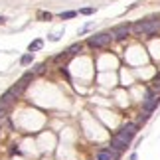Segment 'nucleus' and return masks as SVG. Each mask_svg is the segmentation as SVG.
I'll use <instances>...</instances> for the list:
<instances>
[{"mask_svg": "<svg viewBox=\"0 0 160 160\" xmlns=\"http://www.w3.org/2000/svg\"><path fill=\"white\" fill-rule=\"evenodd\" d=\"M134 34H142V36H152L160 30V20H142V22H137L134 26L131 28Z\"/></svg>", "mask_w": 160, "mask_h": 160, "instance_id": "1", "label": "nucleus"}, {"mask_svg": "<svg viewBox=\"0 0 160 160\" xmlns=\"http://www.w3.org/2000/svg\"><path fill=\"white\" fill-rule=\"evenodd\" d=\"M131 140L132 137L131 134H127L125 131H119V132H115L113 134V138H111V148H115V150H125L128 144H131Z\"/></svg>", "mask_w": 160, "mask_h": 160, "instance_id": "2", "label": "nucleus"}, {"mask_svg": "<svg viewBox=\"0 0 160 160\" xmlns=\"http://www.w3.org/2000/svg\"><path fill=\"white\" fill-rule=\"evenodd\" d=\"M109 42H111V34H95L87 40V44L91 48H105Z\"/></svg>", "mask_w": 160, "mask_h": 160, "instance_id": "3", "label": "nucleus"}, {"mask_svg": "<svg viewBox=\"0 0 160 160\" xmlns=\"http://www.w3.org/2000/svg\"><path fill=\"white\" fill-rule=\"evenodd\" d=\"M20 95H22V91H20V89H16V87H10V89L6 91V93H4L2 97H0V101H2V103H6V105H12V103H14V101H16Z\"/></svg>", "mask_w": 160, "mask_h": 160, "instance_id": "4", "label": "nucleus"}, {"mask_svg": "<svg viewBox=\"0 0 160 160\" xmlns=\"http://www.w3.org/2000/svg\"><path fill=\"white\" fill-rule=\"evenodd\" d=\"M158 101H160V95H152V93H148V97L144 99V105H142V109H144V117L154 111V107L158 105Z\"/></svg>", "mask_w": 160, "mask_h": 160, "instance_id": "5", "label": "nucleus"}, {"mask_svg": "<svg viewBox=\"0 0 160 160\" xmlns=\"http://www.w3.org/2000/svg\"><path fill=\"white\" fill-rule=\"evenodd\" d=\"M131 32H132V30H131V26H128V24H121V26L113 28V36H115L117 40H125Z\"/></svg>", "mask_w": 160, "mask_h": 160, "instance_id": "6", "label": "nucleus"}, {"mask_svg": "<svg viewBox=\"0 0 160 160\" xmlns=\"http://www.w3.org/2000/svg\"><path fill=\"white\" fill-rule=\"evenodd\" d=\"M32 79H34V73H32V71H28L26 75H22L20 79H18V83L14 85V87H16V89H20V91H24V89H26L28 85H30V81H32Z\"/></svg>", "mask_w": 160, "mask_h": 160, "instance_id": "7", "label": "nucleus"}, {"mask_svg": "<svg viewBox=\"0 0 160 160\" xmlns=\"http://www.w3.org/2000/svg\"><path fill=\"white\" fill-rule=\"evenodd\" d=\"M137 128H138V127H137V125H134V122H127V125H125V127H122V128H121V131H125L127 134H131V137H134V134H137Z\"/></svg>", "mask_w": 160, "mask_h": 160, "instance_id": "8", "label": "nucleus"}, {"mask_svg": "<svg viewBox=\"0 0 160 160\" xmlns=\"http://www.w3.org/2000/svg\"><path fill=\"white\" fill-rule=\"evenodd\" d=\"M42 46H44V42H42V40H34L32 44L28 46V52H30V53H34V52H38V50H42Z\"/></svg>", "mask_w": 160, "mask_h": 160, "instance_id": "9", "label": "nucleus"}, {"mask_svg": "<svg viewBox=\"0 0 160 160\" xmlns=\"http://www.w3.org/2000/svg\"><path fill=\"white\" fill-rule=\"evenodd\" d=\"M95 160H113V154H111V150H99Z\"/></svg>", "mask_w": 160, "mask_h": 160, "instance_id": "10", "label": "nucleus"}, {"mask_svg": "<svg viewBox=\"0 0 160 160\" xmlns=\"http://www.w3.org/2000/svg\"><path fill=\"white\" fill-rule=\"evenodd\" d=\"M8 111H10V105H6V103H2V101H0V121H2V119H6Z\"/></svg>", "mask_w": 160, "mask_h": 160, "instance_id": "11", "label": "nucleus"}, {"mask_svg": "<svg viewBox=\"0 0 160 160\" xmlns=\"http://www.w3.org/2000/svg\"><path fill=\"white\" fill-rule=\"evenodd\" d=\"M32 59H34V53H26V55H22V58H20V63L22 65H28V63H32Z\"/></svg>", "mask_w": 160, "mask_h": 160, "instance_id": "12", "label": "nucleus"}, {"mask_svg": "<svg viewBox=\"0 0 160 160\" xmlns=\"http://www.w3.org/2000/svg\"><path fill=\"white\" fill-rule=\"evenodd\" d=\"M79 52H81V44H73L69 50H67V53H69V55H77Z\"/></svg>", "mask_w": 160, "mask_h": 160, "instance_id": "13", "label": "nucleus"}, {"mask_svg": "<svg viewBox=\"0 0 160 160\" xmlns=\"http://www.w3.org/2000/svg\"><path fill=\"white\" fill-rule=\"evenodd\" d=\"M61 20H69V18H73V16H77V12H73V10H67V12H61Z\"/></svg>", "mask_w": 160, "mask_h": 160, "instance_id": "14", "label": "nucleus"}, {"mask_svg": "<svg viewBox=\"0 0 160 160\" xmlns=\"http://www.w3.org/2000/svg\"><path fill=\"white\" fill-rule=\"evenodd\" d=\"M93 12H95V8H83L81 14H87V16H89V14H93Z\"/></svg>", "mask_w": 160, "mask_h": 160, "instance_id": "15", "label": "nucleus"}, {"mask_svg": "<svg viewBox=\"0 0 160 160\" xmlns=\"http://www.w3.org/2000/svg\"><path fill=\"white\" fill-rule=\"evenodd\" d=\"M44 71V63H40V65H36V69L32 71V73H42Z\"/></svg>", "mask_w": 160, "mask_h": 160, "instance_id": "16", "label": "nucleus"}, {"mask_svg": "<svg viewBox=\"0 0 160 160\" xmlns=\"http://www.w3.org/2000/svg\"><path fill=\"white\" fill-rule=\"evenodd\" d=\"M152 83H154V87H160V73L154 77V81H152Z\"/></svg>", "mask_w": 160, "mask_h": 160, "instance_id": "17", "label": "nucleus"}, {"mask_svg": "<svg viewBox=\"0 0 160 160\" xmlns=\"http://www.w3.org/2000/svg\"><path fill=\"white\" fill-rule=\"evenodd\" d=\"M40 18H44V20H50L52 14H50V12H48V14H40Z\"/></svg>", "mask_w": 160, "mask_h": 160, "instance_id": "18", "label": "nucleus"}, {"mask_svg": "<svg viewBox=\"0 0 160 160\" xmlns=\"http://www.w3.org/2000/svg\"><path fill=\"white\" fill-rule=\"evenodd\" d=\"M2 22H4V18H2V16H0V24H2Z\"/></svg>", "mask_w": 160, "mask_h": 160, "instance_id": "19", "label": "nucleus"}]
</instances>
